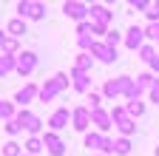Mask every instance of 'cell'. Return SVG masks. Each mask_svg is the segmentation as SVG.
Here are the masks:
<instances>
[{
    "mask_svg": "<svg viewBox=\"0 0 159 156\" xmlns=\"http://www.w3.org/2000/svg\"><path fill=\"white\" fill-rule=\"evenodd\" d=\"M6 31H9V37H14V40H20L23 34H29V29H26V20H20V17H14V20H9Z\"/></svg>",
    "mask_w": 159,
    "mask_h": 156,
    "instance_id": "obj_16",
    "label": "cell"
},
{
    "mask_svg": "<svg viewBox=\"0 0 159 156\" xmlns=\"http://www.w3.org/2000/svg\"><path fill=\"white\" fill-rule=\"evenodd\" d=\"M91 57H97L99 63H105V65H111V63H116L119 60V54H116V48H111V46H105V40L102 43H97L94 40V46H91V51H88Z\"/></svg>",
    "mask_w": 159,
    "mask_h": 156,
    "instance_id": "obj_8",
    "label": "cell"
},
{
    "mask_svg": "<svg viewBox=\"0 0 159 156\" xmlns=\"http://www.w3.org/2000/svg\"><path fill=\"white\" fill-rule=\"evenodd\" d=\"M131 9H134V11H148L151 3H148V0H131Z\"/></svg>",
    "mask_w": 159,
    "mask_h": 156,
    "instance_id": "obj_34",
    "label": "cell"
},
{
    "mask_svg": "<svg viewBox=\"0 0 159 156\" xmlns=\"http://www.w3.org/2000/svg\"><path fill=\"white\" fill-rule=\"evenodd\" d=\"M148 96H151V102H153V105H159V77H156V82L151 85V91H148Z\"/></svg>",
    "mask_w": 159,
    "mask_h": 156,
    "instance_id": "obj_33",
    "label": "cell"
},
{
    "mask_svg": "<svg viewBox=\"0 0 159 156\" xmlns=\"http://www.w3.org/2000/svg\"><path fill=\"white\" fill-rule=\"evenodd\" d=\"M153 153H156V156H159V148H156V150H153Z\"/></svg>",
    "mask_w": 159,
    "mask_h": 156,
    "instance_id": "obj_38",
    "label": "cell"
},
{
    "mask_svg": "<svg viewBox=\"0 0 159 156\" xmlns=\"http://www.w3.org/2000/svg\"><path fill=\"white\" fill-rule=\"evenodd\" d=\"M34 68H37V54H34V51H20V54L14 57V71H17L20 77H29Z\"/></svg>",
    "mask_w": 159,
    "mask_h": 156,
    "instance_id": "obj_5",
    "label": "cell"
},
{
    "mask_svg": "<svg viewBox=\"0 0 159 156\" xmlns=\"http://www.w3.org/2000/svg\"><path fill=\"white\" fill-rule=\"evenodd\" d=\"M131 148H134V145H131V139H125V136L114 139V153H116V156H128V153H131Z\"/></svg>",
    "mask_w": 159,
    "mask_h": 156,
    "instance_id": "obj_21",
    "label": "cell"
},
{
    "mask_svg": "<svg viewBox=\"0 0 159 156\" xmlns=\"http://www.w3.org/2000/svg\"><path fill=\"white\" fill-rule=\"evenodd\" d=\"M23 156H29V153H23Z\"/></svg>",
    "mask_w": 159,
    "mask_h": 156,
    "instance_id": "obj_39",
    "label": "cell"
},
{
    "mask_svg": "<svg viewBox=\"0 0 159 156\" xmlns=\"http://www.w3.org/2000/svg\"><path fill=\"white\" fill-rule=\"evenodd\" d=\"M68 82H71V80H68V74H63V71H60V74H54L51 80H46L43 85H40L37 100H40V102H51L54 96H60V94L68 88Z\"/></svg>",
    "mask_w": 159,
    "mask_h": 156,
    "instance_id": "obj_1",
    "label": "cell"
},
{
    "mask_svg": "<svg viewBox=\"0 0 159 156\" xmlns=\"http://www.w3.org/2000/svg\"><path fill=\"white\" fill-rule=\"evenodd\" d=\"M71 125L80 133H88V128H91V111H88V105H77L71 111Z\"/></svg>",
    "mask_w": 159,
    "mask_h": 156,
    "instance_id": "obj_6",
    "label": "cell"
},
{
    "mask_svg": "<svg viewBox=\"0 0 159 156\" xmlns=\"http://www.w3.org/2000/svg\"><path fill=\"white\" fill-rule=\"evenodd\" d=\"M37 91H40V85H34V82H26L23 88H20V91L14 94V102H17L20 108H26L29 102H34V100H37Z\"/></svg>",
    "mask_w": 159,
    "mask_h": 156,
    "instance_id": "obj_12",
    "label": "cell"
},
{
    "mask_svg": "<svg viewBox=\"0 0 159 156\" xmlns=\"http://www.w3.org/2000/svg\"><path fill=\"white\" fill-rule=\"evenodd\" d=\"M68 80H71V85H74V91H77V94H88V91H91V74H85V71L71 68Z\"/></svg>",
    "mask_w": 159,
    "mask_h": 156,
    "instance_id": "obj_11",
    "label": "cell"
},
{
    "mask_svg": "<svg viewBox=\"0 0 159 156\" xmlns=\"http://www.w3.org/2000/svg\"><path fill=\"white\" fill-rule=\"evenodd\" d=\"M80 34H94V26H91L88 20H85V23H77V37H80Z\"/></svg>",
    "mask_w": 159,
    "mask_h": 156,
    "instance_id": "obj_35",
    "label": "cell"
},
{
    "mask_svg": "<svg viewBox=\"0 0 159 156\" xmlns=\"http://www.w3.org/2000/svg\"><path fill=\"white\" fill-rule=\"evenodd\" d=\"M125 46L131 48V51H139L145 46V31L139 29V26H131L128 31H125Z\"/></svg>",
    "mask_w": 159,
    "mask_h": 156,
    "instance_id": "obj_14",
    "label": "cell"
},
{
    "mask_svg": "<svg viewBox=\"0 0 159 156\" xmlns=\"http://www.w3.org/2000/svg\"><path fill=\"white\" fill-rule=\"evenodd\" d=\"M88 111H97V108H102V105H99V102H102V94H99V91H88Z\"/></svg>",
    "mask_w": 159,
    "mask_h": 156,
    "instance_id": "obj_29",
    "label": "cell"
},
{
    "mask_svg": "<svg viewBox=\"0 0 159 156\" xmlns=\"http://www.w3.org/2000/svg\"><path fill=\"white\" fill-rule=\"evenodd\" d=\"M114 20V11H108L105 6H99V3H91V23L97 26H108Z\"/></svg>",
    "mask_w": 159,
    "mask_h": 156,
    "instance_id": "obj_15",
    "label": "cell"
},
{
    "mask_svg": "<svg viewBox=\"0 0 159 156\" xmlns=\"http://www.w3.org/2000/svg\"><path fill=\"white\" fill-rule=\"evenodd\" d=\"M153 57H156V48L153 46H142V48H139V60H142V63H151Z\"/></svg>",
    "mask_w": 159,
    "mask_h": 156,
    "instance_id": "obj_28",
    "label": "cell"
},
{
    "mask_svg": "<svg viewBox=\"0 0 159 156\" xmlns=\"http://www.w3.org/2000/svg\"><path fill=\"white\" fill-rule=\"evenodd\" d=\"M77 46H80V51H91L94 37H91V34H80V37H77Z\"/></svg>",
    "mask_w": 159,
    "mask_h": 156,
    "instance_id": "obj_27",
    "label": "cell"
},
{
    "mask_svg": "<svg viewBox=\"0 0 159 156\" xmlns=\"http://www.w3.org/2000/svg\"><path fill=\"white\" fill-rule=\"evenodd\" d=\"M14 102H6V100H0V119L3 122H9V119H14Z\"/></svg>",
    "mask_w": 159,
    "mask_h": 156,
    "instance_id": "obj_24",
    "label": "cell"
},
{
    "mask_svg": "<svg viewBox=\"0 0 159 156\" xmlns=\"http://www.w3.org/2000/svg\"><path fill=\"white\" fill-rule=\"evenodd\" d=\"M85 148H91V150H99V156H108V153H114V139L111 136H102V133H97V131H91V133H85Z\"/></svg>",
    "mask_w": 159,
    "mask_h": 156,
    "instance_id": "obj_3",
    "label": "cell"
},
{
    "mask_svg": "<svg viewBox=\"0 0 159 156\" xmlns=\"http://www.w3.org/2000/svg\"><path fill=\"white\" fill-rule=\"evenodd\" d=\"M40 139H43V148H46L51 156H63V153H66V142L60 139V133H51V131H46L43 136H40Z\"/></svg>",
    "mask_w": 159,
    "mask_h": 156,
    "instance_id": "obj_10",
    "label": "cell"
},
{
    "mask_svg": "<svg viewBox=\"0 0 159 156\" xmlns=\"http://www.w3.org/2000/svg\"><path fill=\"white\" fill-rule=\"evenodd\" d=\"M148 65H151V71H156V74H159V51H156V57H153Z\"/></svg>",
    "mask_w": 159,
    "mask_h": 156,
    "instance_id": "obj_37",
    "label": "cell"
},
{
    "mask_svg": "<svg viewBox=\"0 0 159 156\" xmlns=\"http://www.w3.org/2000/svg\"><path fill=\"white\" fill-rule=\"evenodd\" d=\"M114 128H116V131H119V133H122L125 139H128V136H134V133H136V119H131V116H125V119H119V122H116Z\"/></svg>",
    "mask_w": 159,
    "mask_h": 156,
    "instance_id": "obj_18",
    "label": "cell"
},
{
    "mask_svg": "<svg viewBox=\"0 0 159 156\" xmlns=\"http://www.w3.org/2000/svg\"><path fill=\"white\" fill-rule=\"evenodd\" d=\"M63 11H66V17H71V20L85 23V17L91 14V6L88 3H80V0H68V3H63Z\"/></svg>",
    "mask_w": 159,
    "mask_h": 156,
    "instance_id": "obj_7",
    "label": "cell"
},
{
    "mask_svg": "<svg viewBox=\"0 0 159 156\" xmlns=\"http://www.w3.org/2000/svg\"><path fill=\"white\" fill-rule=\"evenodd\" d=\"M119 43H122V34H119V31H108V34H105V46L116 48Z\"/></svg>",
    "mask_w": 159,
    "mask_h": 156,
    "instance_id": "obj_31",
    "label": "cell"
},
{
    "mask_svg": "<svg viewBox=\"0 0 159 156\" xmlns=\"http://www.w3.org/2000/svg\"><path fill=\"white\" fill-rule=\"evenodd\" d=\"M14 119L20 122V128L29 131L31 136H40V131H43V119H40V116H34L31 111H26V108H20V111L14 114Z\"/></svg>",
    "mask_w": 159,
    "mask_h": 156,
    "instance_id": "obj_4",
    "label": "cell"
},
{
    "mask_svg": "<svg viewBox=\"0 0 159 156\" xmlns=\"http://www.w3.org/2000/svg\"><path fill=\"white\" fill-rule=\"evenodd\" d=\"M145 14H148V20H151V23H159V9H156L153 3H151V9H148Z\"/></svg>",
    "mask_w": 159,
    "mask_h": 156,
    "instance_id": "obj_36",
    "label": "cell"
},
{
    "mask_svg": "<svg viewBox=\"0 0 159 156\" xmlns=\"http://www.w3.org/2000/svg\"><path fill=\"white\" fill-rule=\"evenodd\" d=\"M153 82H156V77H153L151 71H145V74H139V77H136V85L142 88V91H151V85H153Z\"/></svg>",
    "mask_w": 159,
    "mask_h": 156,
    "instance_id": "obj_25",
    "label": "cell"
},
{
    "mask_svg": "<svg viewBox=\"0 0 159 156\" xmlns=\"http://www.w3.org/2000/svg\"><path fill=\"white\" fill-rule=\"evenodd\" d=\"M17 14H20V20H43L46 17V3H40V0H20Z\"/></svg>",
    "mask_w": 159,
    "mask_h": 156,
    "instance_id": "obj_2",
    "label": "cell"
},
{
    "mask_svg": "<svg viewBox=\"0 0 159 156\" xmlns=\"http://www.w3.org/2000/svg\"><path fill=\"white\" fill-rule=\"evenodd\" d=\"M0 54L17 57L20 54V40H14V37H3V43H0Z\"/></svg>",
    "mask_w": 159,
    "mask_h": 156,
    "instance_id": "obj_17",
    "label": "cell"
},
{
    "mask_svg": "<svg viewBox=\"0 0 159 156\" xmlns=\"http://www.w3.org/2000/svg\"><path fill=\"white\" fill-rule=\"evenodd\" d=\"M11 71H14V57L0 54V80H3V77H9Z\"/></svg>",
    "mask_w": 159,
    "mask_h": 156,
    "instance_id": "obj_23",
    "label": "cell"
},
{
    "mask_svg": "<svg viewBox=\"0 0 159 156\" xmlns=\"http://www.w3.org/2000/svg\"><path fill=\"white\" fill-rule=\"evenodd\" d=\"M68 119H71V111H68V108H57V111L51 114V119H48L51 133H60L63 128H68Z\"/></svg>",
    "mask_w": 159,
    "mask_h": 156,
    "instance_id": "obj_13",
    "label": "cell"
},
{
    "mask_svg": "<svg viewBox=\"0 0 159 156\" xmlns=\"http://www.w3.org/2000/svg\"><path fill=\"white\" fill-rule=\"evenodd\" d=\"M97 156H99V153H97Z\"/></svg>",
    "mask_w": 159,
    "mask_h": 156,
    "instance_id": "obj_40",
    "label": "cell"
},
{
    "mask_svg": "<svg viewBox=\"0 0 159 156\" xmlns=\"http://www.w3.org/2000/svg\"><path fill=\"white\" fill-rule=\"evenodd\" d=\"M3 128H6V133H9V136H17L20 131H23V128H20V122H17V119H9V122H6Z\"/></svg>",
    "mask_w": 159,
    "mask_h": 156,
    "instance_id": "obj_32",
    "label": "cell"
},
{
    "mask_svg": "<svg viewBox=\"0 0 159 156\" xmlns=\"http://www.w3.org/2000/svg\"><path fill=\"white\" fill-rule=\"evenodd\" d=\"M108 114H111V122H114V125H116V122H119V119H125V116H128V114H125V108H122V105H114V108H111V111H108Z\"/></svg>",
    "mask_w": 159,
    "mask_h": 156,
    "instance_id": "obj_30",
    "label": "cell"
},
{
    "mask_svg": "<svg viewBox=\"0 0 159 156\" xmlns=\"http://www.w3.org/2000/svg\"><path fill=\"white\" fill-rule=\"evenodd\" d=\"M40 150H43V139H40V136H29L26 153H29V156H40Z\"/></svg>",
    "mask_w": 159,
    "mask_h": 156,
    "instance_id": "obj_22",
    "label": "cell"
},
{
    "mask_svg": "<svg viewBox=\"0 0 159 156\" xmlns=\"http://www.w3.org/2000/svg\"><path fill=\"white\" fill-rule=\"evenodd\" d=\"M125 114L131 116V119H139V116L145 114V102H139V100H131V102L125 105Z\"/></svg>",
    "mask_w": 159,
    "mask_h": 156,
    "instance_id": "obj_20",
    "label": "cell"
},
{
    "mask_svg": "<svg viewBox=\"0 0 159 156\" xmlns=\"http://www.w3.org/2000/svg\"><path fill=\"white\" fill-rule=\"evenodd\" d=\"M91 65H94V57H91L88 51H80V54H77V63H74V68H77V71H85V74H91Z\"/></svg>",
    "mask_w": 159,
    "mask_h": 156,
    "instance_id": "obj_19",
    "label": "cell"
},
{
    "mask_svg": "<svg viewBox=\"0 0 159 156\" xmlns=\"http://www.w3.org/2000/svg\"><path fill=\"white\" fill-rule=\"evenodd\" d=\"M3 156H23V148H20L14 139H9V142L3 145Z\"/></svg>",
    "mask_w": 159,
    "mask_h": 156,
    "instance_id": "obj_26",
    "label": "cell"
},
{
    "mask_svg": "<svg viewBox=\"0 0 159 156\" xmlns=\"http://www.w3.org/2000/svg\"><path fill=\"white\" fill-rule=\"evenodd\" d=\"M91 125H97V133L108 136V131L114 128V122H111V114H108L105 108H97V111H91Z\"/></svg>",
    "mask_w": 159,
    "mask_h": 156,
    "instance_id": "obj_9",
    "label": "cell"
}]
</instances>
